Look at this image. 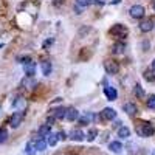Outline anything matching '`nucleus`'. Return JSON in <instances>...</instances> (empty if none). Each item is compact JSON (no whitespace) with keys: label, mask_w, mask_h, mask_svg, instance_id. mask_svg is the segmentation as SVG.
<instances>
[{"label":"nucleus","mask_w":155,"mask_h":155,"mask_svg":"<svg viewBox=\"0 0 155 155\" xmlns=\"http://www.w3.org/2000/svg\"><path fill=\"white\" fill-rule=\"evenodd\" d=\"M73 9H74V12H76V14H78V16H79V14H82V11H84V8H81L79 5H76V3H74V6H73Z\"/></svg>","instance_id":"obj_33"},{"label":"nucleus","mask_w":155,"mask_h":155,"mask_svg":"<svg viewBox=\"0 0 155 155\" xmlns=\"http://www.w3.org/2000/svg\"><path fill=\"white\" fill-rule=\"evenodd\" d=\"M41 70H42V74L44 76H50L51 71H53V65H51L50 61H42L41 62Z\"/></svg>","instance_id":"obj_16"},{"label":"nucleus","mask_w":155,"mask_h":155,"mask_svg":"<svg viewBox=\"0 0 155 155\" xmlns=\"http://www.w3.org/2000/svg\"><path fill=\"white\" fill-rule=\"evenodd\" d=\"M25 153L27 155H36V147H34V141H28L25 146Z\"/></svg>","instance_id":"obj_23"},{"label":"nucleus","mask_w":155,"mask_h":155,"mask_svg":"<svg viewBox=\"0 0 155 155\" xmlns=\"http://www.w3.org/2000/svg\"><path fill=\"white\" fill-rule=\"evenodd\" d=\"M123 112H126V115H129V116H135L138 112V107L134 102H126V104H123Z\"/></svg>","instance_id":"obj_10"},{"label":"nucleus","mask_w":155,"mask_h":155,"mask_svg":"<svg viewBox=\"0 0 155 155\" xmlns=\"http://www.w3.org/2000/svg\"><path fill=\"white\" fill-rule=\"evenodd\" d=\"M121 127H123V123H121L120 120L113 121V129H121Z\"/></svg>","instance_id":"obj_35"},{"label":"nucleus","mask_w":155,"mask_h":155,"mask_svg":"<svg viewBox=\"0 0 155 155\" xmlns=\"http://www.w3.org/2000/svg\"><path fill=\"white\" fill-rule=\"evenodd\" d=\"M25 104H27V102H25V99L20 98V96L12 101V107H14V109H19V110H23V109H25Z\"/></svg>","instance_id":"obj_22"},{"label":"nucleus","mask_w":155,"mask_h":155,"mask_svg":"<svg viewBox=\"0 0 155 155\" xmlns=\"http://www.w3.org/2000/svg\"><path fill=\"white\" fill-rule=\"evenodd\" d=\"M138 27H140V31L141 33H149L153 28V22H152V19H144V20L140 22Z\"/></svg>","instance_id":"obj_7"},{"label":"nucleus","mask_w":155,"mask_h":155,"mask_svg":"<svg viewBox=\"0 0 155 155\" xmlns=\"http://www.w3.org/2000/svg\"><path fill=\"white\" fill-rule=\"evenodd\" d=\"M53 42H54V39H53V37H50V39H47V41L44 42V48L47 50V48H48V47H50L51 44H53Z\"/></svg>","instance_id":"obj_34"},{"label":"nucleus","mask_w":155,"mask_h":155,"mask_svg":"<svg viewBox=\"0 0 155 155\" xmlns=\"http://www.w3.org/2000/svg\"><path fill=\"white\" fill-rule=\"evenodd\" d=\"M146 106H147V109L155 110V96H153V95L147 98V101H146Z\"/></svg>","instance_id":"obj_28"},{"label":"nucleus","mask_w":155,"mask_h":155,"mask_svg":"<svg viewBox=\"0 0 155 155\" xmlns=\"http://www.w3.org/2000/svg\"><path fill=\"white\" fill-rule=\"evenodd\" d=\"M58 141H59L58 134H50V137L47 138V143H48V146H56V144H58Z\"/></svg>","instance_id":"obj_25"},{"label":"nucleus","mask_w":155,"mask_h":155,"mask_svg":"<svg viewBox=\"0 0 155 155\" xmlns=\"http://www.w3.org/2000/svg\"><path fill=\"white\" fill-rule=\"evenodd\" d=\"M92 120H95V115L92 112H85L82 116L78 118V124H79V126H87V124H90Z\"/></svg>","instance_id":"obj_9"},{"label":"nucleus","mask_w":155,"mask_h":155,"mask_svg":"<svg viewBox=\"0 0 155 155\" xmlns=\"http://www.w3.org/2000/svg\"><path fill=\"white\" fill-rule=\"evenodd\" d=\"M22 85H25V87H27V85H36V81L27 76V78H25V79L22 81Z\"/></svg>","instance_id":"obj_31"},{"label":"nucleus","mask_w":155,"mask_h":155,"mask_svg":"<svg viewBox=\"0 0 155 155\" xmlns=\"http://www.w3.org/2000/svg\"><path fill=\"white\" fill-rule=\"evenodd\" d=\"M23 70H25V74H27L28 78H33L36 74V62H28V64H25L23 65Z\"/></svg>","instance_id":"obj_14"},{"label":"nucleus","mask_w":155,"mask_h":155,"mask_svg":"<svg viewBox=\"0 0 155 155\" xmlns=\"http://www.w3.org/2000/svg\"><path fill=\"white\" fill-rule=\"evenodd\" d=\"M155 134V126L152 123H141V126H137V135L143 137V138H149Z\"/></svg>","instance_id":"obj_1"},{"label":"nucleus","mask_w":155,"mask_h":155,"mask_svg":"<svg viewBox=\"0 0 155 155\" xmlns=\"http://www.w3.org/2000/svg\"><path fill=\"white\" fill-rule=\"evenodd\" d=\"M65 115H67V109L65 107H58L53 110V116L56 120H65Z\"/></svg>","instance_id":"obj_18"},{"label":"nucleus","mask_w":155,"mask_h":155,"mask_svg":"<svg viewBox=\"0 0 155 155\" xmlns=\"http://www.w3.org/2000/svg\"><path fill=\"white\" fill-rule=\"evenodd\" d=\"M61 3H62V0H54V5H56V6H59Z\"/></svg>","instance_id":"obj_41"},{"label":"nucleus","mask_w":155,"mask_h":155,"mask_svg":"<svg viewBox=\"0 0 155 155\" xmlns=\"http://www.w3.org/2000/svg\"><path fill=\"white\" fill-rule=\"evenodd\" d=\"M23 118H25V112H23V110L14 112V113L11 115V118H9V126H11L12 129H17V127L22 124Z\"/></svg>","instance_id":"obj_3"},{"label":"nucleus","mask_w":155,"mask_h":155,"mask_svg":"<svg viewBox=\"0 0 155 155\" xmlns=\"http://www.w3.org/2000/svg\"><path fill=\"white\" fill-rule=\"evenodd\" d=\"M150 70H152V71H155V59H153V61H152V64H150Z\"/></svg>","instance_id":"obj_39"},{"label":"nucleus","mask_w":155,"mask_h":155,"mask_svg":"<svg viewBox=\"0 0 155 155\" xmlns=\"http://www.w3.org/2000/svg\"><path fill=\"white\" fill-rule=\"evenodd\" d=\"M50 134H51V126H48V124H42L41 127H39V130H37L39 138H44V140L48 138Z\"/></svg>","instance_id":"obj_11"},{"label":"nucleus","mask_w":155,"mask_h":155,"mask_svg":"<svg viewBox=\"0 0 155 155\" xmlns=\"http://www.w3.org/2000/svg\"><path fill=\"white\" fill-rule=\"evenodd\" d=\"M104 95L109 101H115L116 98H118V92H116V88L112 87V85H106L104 87Z\"/></svg>","instance_id":"obj_8"},{"label":"nucleus","mask_w":155,"mask_h":155,"mask_svg":"<svg viewBox=\"0 0 155 155\" xmlns=\"http://www.w3.org/2000/svg\"><path fill=\"white\" fill-rule=\"evenodd\" d=\"M134 93H135V96L137 98H143L146 93H144V90H143V87H141L140 84H137L135 87H134Z\"/></svg>","instance_id":"obj_26"},{"label":"nucleus","mask_w":155,"mask_h":155,"mask_svg":"<svg viewBox=\"0 0 155 155\" xmlns=\"http://www.w3.org/2000/svg\"><path fill=\"white\" fill-rule=\"evenodd\" d=\"M150 155H155V149H153V150H152V153H150Z\"/></svg>","instance_id":"obj_42"},{"label":"nucleus","mask_w":155,"mask_h":155,"mask_svg":"<svg viewBox=\"0 0 155 155\" xmlns=\"http://www.w3.org/2000/svg\"><path fill=\"white\" fill-rule=\"evenodd\" d=\"M118 137L121 140H127L129 137H130V129H129L127 126H123L121 129H118Z\"/></svg>","instance_id":"obj_21"},{"label":"nucleus","mask_w":155,"mask_h":155,"mask_svg":"<svg viewBox=\"0 0 155 155\" xmlns=\"http://www.w3.org/2000/svg\"><path fill=\"white\" fill-rule=\"evenodd\" d=\"M68 137L73 141H82V140H85V135H84V132L81 130V129H73Z\"/></svg>","instance_id":"obj_13"},{"label":"nucleus","mask_w":155,"mask_h":155,"mask_svg":"<svg viewBox=\"0 0 155 155\" xmlns=\"http://www.w3.org/2000/svg\"><path fill=\"white\" fill-rule=\"evenodd\" d=\"M104 68L109 74H116L120 71V65H118V62L116 61H112V59H107L104 62Z\"/></svg>","instance_id":"obj_6"},{"label":"nucleus","mask_w":155,"mask_h":155,"mask_svg":"<svg viewBox=\"0 0 155 155\" xmlns=\"http://www.w3.org/2000/svg\"><path fill=\"white\" fill-rule=\"evenodd\" d=\"M2 47H3V44H0V48H2Z\"/></svg>","instance_id":"obj_43"},{"label":"nucleus","mask_w":155,"mask_h":155,"mask_svg":"<svg viewBox=\"0 0 155 155\" xmlns=\"http://www.w3.org/2000/svg\"><path fill=\"white\" fill-rule=\"evenodd\" d=\"M6 140H8V130L6 129H0V144L5 143Z\"/></svg>","instance_id":"obj_29"},{"label":"nucleus","mask_w":155,"mask_h":155,"mask_svg":"<svg viewBox=\"0 0 155 155\" xmlns=\"http://www.w3.org/2000/svg\"><path fill=\"white\" fill-rule=\"evenodd\" d=\"M109 150L113 152V153H121L123 152V144H121V141H110L109 143Z\"/></svg>","instance_id":"obj_15"},{"label":"nucleus","mask_w":155,"mask_h":155,"mask_svg":"<svg viewBox=\"0 0 155 155\" xmlns=\"http://www.w3.org/2000/svg\"><path fill=\"white\" fill-rule=\"evenodd\" d=\"M47 146H48V143H47L44 138H39V140L34 141V147H36V150H39V152H44V150L47 149Z\"/></svg>","instance_id":"obj_19"},{"label":"nucleus","mask_w":155,"mask_h":155,"mask_svg":"<svg viewBox=\"0 0 155 155\" xmlns=\"http://www.w3.org/2000/svg\"><path fill=\"white\" fill-rule=\"evenodd\" d=\"M0 112H2V106H0Z\"/></svg>","instance_id":"obj_45"},{"label":"nucleus","mask_w":155,"mask_h":155,"mask_svg":"<svg viewBox=\"0 0 155 155\" xmlns=\"http://www.w3.org/2000/svg\"><path fill=\"white\" fill-rule=\"evenodd\" d=\"M56 121V118H54V116H48V120H47V124L48 126H51V124H53Z\"/></svg>","instance_id":"obj_38"},{"label":"nucleus","mask_w":155,"mask_h":155,"mask_svg":"<svg viewBox=\"0 0 155 155\" xmlns=\"http://www.w3.org/2000/svg\"><path fill=\"white\" fill-rule=\"evenodd\" d=\"M110 34L115 36V37H118V39H126L127 34H129V28L126 27V25H123V23H115L113 27L110 28Z\"/></svg>","instance_id":"obj_2"},{"label":"nucleus","mask_w":155,"mask_h":155,"mask_svg":"<svg viewBox=\"0 0 155 155\" xmlns=\"http://www.w3.org/2000/svg\"><path fill=\"white\" fill-rule=\"evenodd\" d=\"M79 116L81 115H79V112H78V109H74V107H68L67 109V115H65L67 121H76Z\"/></svg>","instance_id":"obj_12"},{"label":"nucleus","mask_w":155,"mask_h":155,"mask_svg":"<svg viewBox=\"0 0 155 155\" xmlns=\"http://www.w3.org/2000/svg\"><path fill=\"white\" fill-rule=\"evenodd\" d=\"M17 62H20V64H23V65H25V64L31 62V58L30 56H19L17 58Z\"/></svg>","instance_id":"obj_32"},{"label":"nucleus","mask_w":155,"mask_h":155,"mask_svg":"<svg viewBox=\"0 0 155 155\" xmlns=\"http://www.w3.org/2000/svg\"><path fill=\"white\" fill-rule=\"evenodd\" d=\"M96 135H98V130H96L95 127H92V129H90V130L87 132V135H85V140H87V141H95Z\"/></svg>","instance_id":"obj_24"},{"label":"nucleus","mask_w":155,"mask_h":155,"mask_svg":"<svg viewBox=\"0 0 155 155\" xmlns=\"http://www.w3.org/2000/svg\"><path fill=\"white\" fill-rule=\"evenodd\" d=\"M126 149H127V152L130 153V155H137L140 152V147L137 146V143H134V141H127Z\"/></svg>","instance_id":"obj_20"},{"label":"nucleus","mask_w":155,"mask_h":155,"mask_svg":"<svg viewBox=\"0 0 155 155\" xmlns=\"http://www.w3.org/2000/svg\"><path fill=\"white\" fill-rule=\"evenodd\" d=\"M153 9H155V2H153Z\"/></svg>","instance_id":"obj_44"},{"label":"nucleus","mask_w":155,"mask_h":155,"mask_svg":"<svg viewBox=\"0 0 155 155\" xmlns=\"http://www.w3.org/2000/svg\"><path fill=\"white\" fill-rule=\"evenodd\" d=\"M143 76H144V79H146L147 82H153V81H155V74H153L152 70H146Z\"/></svg>","instance_id":"obj_27"},{"label":"nucleus","mask_w":155,"mask_h":155,"mask_svg":"<svg viewBox=\"0 0 155 155\" xmlns=\"http://www.w3.org/2000/svg\"><path fill=\"white\" fill-rule=\"evenodd\" d=\"M129 12H130V17H132V19L140 20V19H143V17H144L146 9H144V6H141V5H134V6H130Z\"/></svg>","instance_id":"obj_4"},{"label":"nucleus","mask_w":155,"mask_h":155,"mask_svg":"<svg viewBox=\"0 0 155 155\" xmlns=\"http://www.w3.org/2000/svg\"><path fill=\"white\" fill-rule=\"evenodd\" d=\"M76 5H79L81 8H87L92 5V0H76Z\"/></svg>","instance_id":"obj_30"},{"label":"nucleus","mask_w":155,"mask_h":155,"mask_svg":"<svg viewBox=\"0 0 155 155\" xmlns=\"http://www.w3.org/2000/svg\"><path fill=\"white\" fill-rule=\"evenodd\" d=\"M126 44L124 42H115L113 47H112V53L113 54H123L124 51H126Z\"/></svg>","instance_id":"obj_17"},{"label":"nucleus","mask_w":155,"mask_h":155,"mask_svg":"<svg viewBox=\"0 0 155 155\" xmlns=\"http://www.w3.org/2000/svg\"><path fill=\"white\" fill-rule=\"evenodd\" d=\"M99 118H101L102 121H115L116 112H115V109H112V107H106V109H102V112L99 113Z\"/></svg>","instance_id":"obj_5"},{"label":"nucleus","mask_w":155,"mask_h":155,"mask_svg":"<svg viewBox=\"0 0 155 155\" xmlns=\"http://www.w3.org/2000/svg\"><path fill=\"white\" fill-rule=\"evenodd\" d=\"M110 3H112V5H118V3H121V0H112Z\"/></svg>","instance_id":"obj_40"},{"label":"nucleus","mask_w":155,"mask_h":155,"mask_svg":"<svg viewBox=\"0 0 155 155\" xmlns=\"http://www.w3.org/2000/svg\"><path fill=\"white\" fill-rule=\"evenodd\" d=\"M67 137H68V135H67L65 132H64V130H61V132H58V138H59V140H65Z\"/></svg>","instance_id":"obj_36"},{"label":"nucleus","mask_w":155,"mask_h":155,"mask_svg":"<svg viewBox=\"0 0 155 155\" xmlns=\"http://www.w3.org/2000/svg\"><path fill=\"white\" fill-rule=\"evenodd\" d=\"M92 5H98V6H104V2H102V0H92Z\"/></svg>","instance_id":"obj_37"}]
</instances>
